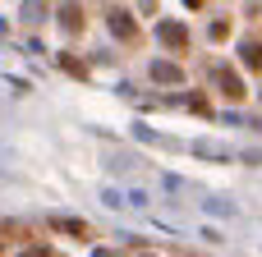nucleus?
<instances>
[{
  "mask_svg": "<svg viewBox=\"0 0 262 257\" xmlns=\"http://www.w3.org/2000/svg\"><path fill=\"white\" fill-rule=\"evenodd\" d=\"M111 32H115L120 41H134V37H138V28H134V18H129L124 9H111Z\"/></svg>",
  "mask_w": 262,
  "mask_h": 257,
  "instance_id": "obj_1",
  "label": "nucleus"
},
{
  "mask_svg": "<svg viewBox=\"0 0 262 257\" xmlns=\"http://www.w3.org/2000/svg\"><path fill=\"white\" fill-rule=\"evenodd\" d=\"M60 28H64V32H83V9H78V5H64V9H60Z\"/></svg>",
  "mask_w": 262,
  "mask_h": 257,
  "instance_id": "obj_2",
  "label": "nucleus"
},
{
  "mask_svg": "<svg viewBox=\"0 0 262 257\" xmlns=\"http://www.w3.org/2000/svg\"><path fill=\"white\" fill-rule=\"evenodd\" d=\"M161 41H166V46H184V41H189V32H184L180 23H161Z\"/></svg>",
  "mask_w": 262,
  "mask_h": 257,
  "instance_id": "obj_3",
  "label": "nucleus"
},
{
  "mask_svg": "<svg viewBox=\"0 0 262 257\" xmlns=\"http://www.w3.org/2000/svg\"><path fill=\"white\" fill-rule=\"evenodd\" d=\"M152 78H157V83H180V69L166 64V60H157V64H152Z\"/></svg>",
  "mask_w": 262,
  "mask_h": 257,
  "instance_id": "obj_4",
  "label": "nucleus"
},
{
  "mask_svg": "<svg viewBox=\"0 0 262 257\" xmlns=\"http://www.w3.org/2000/svg\"><path fill=\"white\" fill-rule=\"evenodd\" d=\"M216 78H221V87H226V97H230V101H239V97H244V87H239V78H235V74H226V69H221Z\"/></svg>",
  "mask_w": 262,
  "mask_h": 257,
  "instance_id": "obj_5",
  "label": "nucleus"
},
{
  "mask_svg": "<svg viewBox=\"0 0 262 257\" xmlns=\"http://www.w3.org/2000/svg\"><path fill=\"white\" fill-rule=\"evenodd\" d=\"M244 64L249 69H262V46L258 41H244Z\"/></svg>",
  "mask_w": 262,
  "mask_h": 257,
  "instance_id": "obj_6",
  "label": "nucleus"
},
{
  "mask_svg": "<svg viewBox=\"0 0 262 257\" xmlns=\"http://www.w3.org/2000/svg\"><path fill=\"white\" fill-rule=\"evenodd\" d=\"M55 230H64V235H78V239L88 235V225H83V221H55Z\"/></svg>",
  "mask_w": 262,
  "mask_h": 257,
  "instance_id": "obj_7",
  "label": "nucleus"
},
{
  "mask_svg": "<svg viewBox=\"0 0 262 257\" xmlns=\"http://www.w3.org/2000/svg\"><path fill=\"white\" fill-rule=\"evenodd\" d=\"M0 248H5V239H0Z\"/></svg>",
  "mask_w": 262,
  "mask_h": 257,
  "instance_id": "obj_8",
  "label": "nucleus"
}]
</instances>
